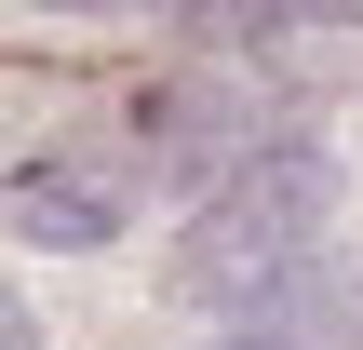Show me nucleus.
I'll use <instances>...</instances> for the list:
<instances>
[{
    "label": "nucleus",
    "instance_id": "nucleus-1",
    "mask_svg": "<svg viewBox=\"0 0 363 350\" xmlns=\"http://www.w3.org/2000/svg\"><path fill=\"white\" fill-rule=\"evenodd\" d=\"M323 256H337V148H323L310 121H269V135H242V148L175 202L162 297L229 337V324H256V310H269L296 270H323Z\"/></svg>",
    "mask_w": 363,
    "mask_h": 350
},
{
    "label": "nucleus",
    "instance_id": "nucleus-2",
    "mask_svg": "<svg viewBox=\"0 0 363 350\" xmlns=\"http://www.w3.org/2000/svg\"><path fill=\"white\" fill-rule=\"evenodd\" d=\"M148 216H175V189L148 175V148L108 108L67 121V135H40V148H0V243L13 256H108Z\"/></svg>",
    "mask_w": 363,
    "mask_h": 350
},
{
    "label": "nucleus",
    "instance_id": "nucleus-3",
    "mask_svg": "<svg viewBox=\"0 0 363 350\" xmlns=\"http://www.w3.org/2000/svg\"><path fill=\"white\" fill-rule=\"evenodd\" d=\"M175 54L189 67H216V81H242L256 108H350L363 94V13H189L175 27Z\"/></svg>",
    "mask_w": 363,
    "mask_h": 350
},
{
    "label": "nucleus",
    "instance_id": "nucleus-4",
    "mask_svg": "<svg viewBox=\"0 0 363 350\" xmlns=\"http://www.w3.org/2000/svg\"><path fill=\"white\" fill-rule=\"evenodd\" d=\"M0 350H54V310H40L27 283H0Z\"/></svg>",
    "mask_w": 363,
    "mask_h": 350
},
{
    "label": "nucleus",
    "instance_id": "nucleus-5",
    "mask_svg": "<svg viewBox=\"0 0 363 350\" xmlns=\"http://www.w3.org/2000/svg\"><path fill=\"white\" fill-rule=\"evenodd\" d=\"M202 350H283V337H269V324H229V337H202Z\"/></svg>",
    "mask_w": 363,
    "mask_h": 350
}]
</instances>
